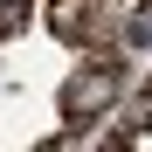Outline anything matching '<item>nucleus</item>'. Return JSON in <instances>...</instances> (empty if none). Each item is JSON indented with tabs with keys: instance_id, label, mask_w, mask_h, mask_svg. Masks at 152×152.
<instances>
[{
	"instance_id": "4",
	"label": "nucleus",
	"mask_w": 152,
	"mask_h": 152,
	"mask_svg": "<svg viewBox=\"0 0 152 152\" xmlns=\"http://www.w3.org/2000/svg\"><path fill=\"white\" fill-rule=\"evenodd\" d=\"M138 124H145V132H152V97H145V104H138Z\"/></svg>"
},
{
	"instance_id": "2",
	"label": "nucleus",
	"mask_w": 152,
	"mask_h": 152,
	"mask_svg": "<svg viewBox=\"0 0 152 152\" xmlns=\"http://www.w3.org/2000/svg\"><path fill=\"white\" fill-rule=\"evenodd\" d=\"M56 35H62V42H76V35H90V7H76V0H69V7L56 14Z\"/></svg>"
},
{
	"instance_id": "1",
	"label": "nucleus",
	"mask_w": 152,
	"mask_h": 152,
	"mask_svg": "<svg viewBox=\"0 0 152 152\" xmlns=\"http://www.w3.org/2000/svg\"><path fill=\"white\" fill-rule=\"evenodd\" d=\"M111 97H118V76L97 69V76H76V83L62 90V111H69V118H90V111H104Z\"/></svg>"
},
{
	"instance_id": "3",
	"label": "nucleus",
	"mask_w": 152,
	"mask_h": 152,
	"mask_svg": "<svg viewBox=\"0 0 152 152\" xmlns=\"http://www.w3.org/2000/svg\"><path fill=\"white\" fill-rule=\"evenodd\" d=\"M21 21H28V0H0V42H7Z\"/></svg>"
}]
</instances>
